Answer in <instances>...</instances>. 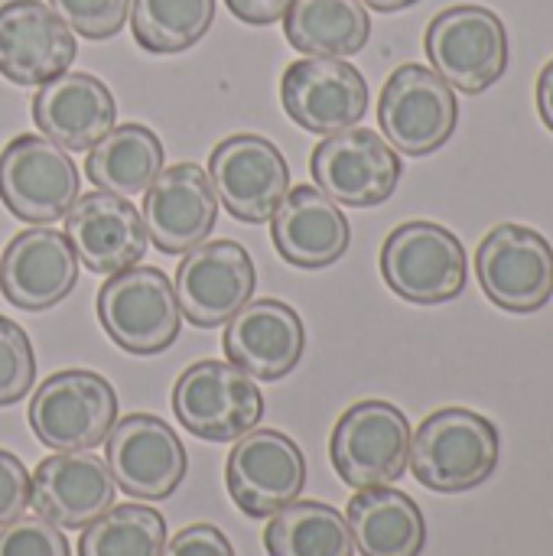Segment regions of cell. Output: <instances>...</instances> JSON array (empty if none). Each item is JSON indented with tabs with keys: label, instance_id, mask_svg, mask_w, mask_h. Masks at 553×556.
<instances>
[{
	"label": "cell",
	"instance_id": "7c38bea8",
	"mask_svg": "<svg viewBox=\"0 0 553 556\" xmlns=\"http://www.w3.org/2000/svg\"><path fill=\"white\" fill-rule=\"evenodd\" d=\"M225 482L248 518H271L297 502L306 485L303 450L280 430H251L228 453Z\"/></svg>",
	"mask_w": 553,
	"mask_h": 556
},
{
	"label": "cell",
	"instance_id": "d4e9b609",
	"mask_svg": "<svg viewBox=\"0 0 553 556\" xmlns=\"http://www.w3.org/2000/svg\"><path fill=\"white\" fill-rule=\"evenodd\" d=\"M345 525L362 556H420L427 544V521L417 502L391 485L359 489L345 508Z\"/></svg>",
	"mask_w": 553,
	"mask_h": 556
},
{
	"label": "cell",
	"instance_id": "277c9868",
	"mask_svg": "<svg viewBox=\"0 0 553 556\" xmlns=\"http://www.w3.org/2000/svg\"><path fill=\"white\" fill-rule=\"evenodd\" d=\"M98 319L108 339L130 355L166 352L183 326V309L160 267H127L98 290Z\"/></svg>",
	"mask_w": 553,
	"mask_h": 556
},
{
	"label": "cell",
	"instance_id": "9c48e42d",
	"mask_svg": "<svg viewBox=\"0 0 553 556\" xmlns=\"http://www.w3.org/2000/svg\"><path fill=\"white\" fill-rule=\"evenodd\" d=\"M378 124L398 153L427 156L456 134V91L427 65H398L381 88Z\"/></svg>",
	"mask_w": 553,
	"mask_h": 556
},
{
	"label": "cell",
	"instance_id": "d6986e66",
	"mask_svg": "<svg viewBox=\"0 0 553 556\" xmlns=\"http://www.w3.org/2000/svg\"><path fill=\"white\" fill-rule=\"evenodd\" d=\"M65 238L81 267L111 277L147 254V225L137 205L114 192H88L65 212Z\"/></svg>",
	"mask_w": 553,
	"mask_h": 556
},
{
	"label": "cell",
	"instance_id": "4fadbf2b",
	"mask_svg": "<svg viewBox=\"0 0 553 556\" xmlns=\"http://www.w3.org/2000/svg\"><path fill=\"white\" fill-rule=\"evenodd\" d=\"M486 296L508 313H538L553 293L551 241L525 225H499L476 254Z\"/></svg>",
	"mask_w": 553,
	"mask_h": 556
},
{
	"label": "cell",
	"instance_id": "ffe728a7",
	"mask_svg": "<svg viewBox=\"0 0 553 556\" xmlns=\"http://www.w3.org/2000/svg\"><path fill=\"white\" fill-rule=\"evenodd\" d=\"M117 485L95 453H55L42 459L29 479V505L55 528L81 531L114 508Z\"/></svg>",
	"mask_w": 553,
	"mask_h": 556
},
{
	"label": "cell",
	"instance_id": "8992f818",
	"mask_svg": "<svg viewBox=\"0 0 553 556\" xmlns=\"http://www.w3.org/2000/svg\"><path fill=\"white\" fill-rule=\"evenodd\" d=\"M173 410L192 437L209 443H231L261 424L264 394L254 378L231 362L205 358L176 378Z\"/></svg>",
	"mask_w": 553,
	"mask_h": 556
},
{
	"label": "cell",
	"instance_id": "e575fe53",
	"mask_svg": "<svg viewBox=\"0 0 553 556\" xmlns=\"http://www.w3.org/2000/svg\"><path fill=\"white\" fill-rule=\"evenodd\" d=\"M160 556H235V547L215 525H189L163 547Z\"/></svg>",
	"mask_w": 553,
	"mask_h": 556
},
{
	"label": "cell",
	"instance_id": "603a6c76",
	"mask_svg": "<svg viewBox=\"0 0 553 556\" xmlns=\"http://www.w3.org/2000/svg\"><path fill=\"white\" fill-rule=\"evenodd\" d=\"M271 241L277 254L300 270L332 267L352 241L349 218L316 186H293L271 215Z\"/></svg>",
	"mask_w": 553,
	"mask_h": 556
},
{
	"label": "cell",
	"instance_id": "f1b7e54d",
	"mask_svg": "<svg viewBox=\"0 0 553 556\" xmlns=\"http://www.w3.org/2000/svg\"><path fill=\"white\" fill-rule=\"evenodd\" d=\"M130 29L140 49L173 55L192 49L215 23V0H134Z\"/></svg>",
	"mask_w": 553,
	"mask_h": 556
},
{
	"label": "cell",
	"instance_id": "6da1fadb",
	"mask_svg": "<svg viewBox=\"0 0 553 556\" xmlns=\"http://www.w3.org/2000/svg\"><path fill=\"white\" fill-rule=\"evenodd\" d=\"M407 463L414 479L430 492H469L499 466V430L489 417L466 407L437 410L411 437Z\"/></svg>",
	"mask_w": 553,
	"mask_h": 556
},
{
	"label": "cell",
	"instance_id": "4dcf8cb0",
	"mask_svg": "<svg viewBox=\"0 0 553 556\" xmlns=\"http://www.w3.org/2000/svg\"><path fill=\"white\" fill-rule=\"evenodd\" d=\"M33 381H36V355L26 329L0 316V407L23 401Z\"/></svg>",
	"mask_w": 553,
	"mask_h": 556
},
{
	"label": "cell",
	"instance_id": "cb8c5ba5",
	"mask_svg": "<svg viewBox=\"0 0 553 556\" xmlns=\"http://www.w3.org/2000/svg\"><path fill=\"white\" fill-rule=\"evenodd\" d=\"M33 121L42 137L62 150H91L117 121V104L111 88L88 72H62L59 78L39 85L33 98Z\"/></svg>",
	"mask_w": 553,
	"mask_h": 556
},
{
	"label": "cell",
	"instance_id": "484cf974",
	"mask_svg": "<svg viewBox=\"0 0 553 556\" xmlns=\"http://www.w3.org/2000/svg\"><path fill=\"white\" fill-rule=\"evenodd\" d=\"M163 143L143 124H121L111 127L85 160V176L95 189L114 195H140L163 169Z\"/></svg>",
	"mask_w": 553,
	"mask_h": 556
},
{
	"label": "cell",
	"instance_id": "1f68e13d",
	"mask_svg": "<svg viewBox=\"0 0 553 556\" xmlns=\"http://www.w3.org/2000/svg\"><path fill=\"white\" fill-rule=\"evenodd\" d=\"M62 23L81 39H111L130 13V0H49Z\"/></svg>",
	"mask_w": 553,
	"mask_h": 556
},
{
	"label": "cell",
	"instance_id": "7a4b0ae2",
	"mask_svg": "<svg viewBox=\"0 0 553 556\" xmlns=\"http://www.w3.org/2000/svg\"><path fill=\"white\" fill-rule=\"evenodd\" d=\"M433 72L463 94L492 88L508 68V29L502 16L482 3H456L437 13L424 36Z\"/></svg>",
	"mask_w": 553,
	"mask_h": 556
},
{
	"label": "cell",
	"instance_id": "8d00e7d4",
	"mask_svg": "<svg viewBox=\"0 0 553 556\" xmlns=\"http://www.w3.org/2000/svg\"><path fill=\"white\" fill-rule=\"evenodd\" d=\"M538 111L548 130H553V59L541 68V78H538Z\"/></svg>",
	"mask_w": 553,
	"mask_h": 556
},
{
	"label": "cell",
	"instance_id": "d590c367",
	"mask_svg": "<svg viewBox=\"0 0 553 556\" xmlns=\"http://www.w3.org/2000/svg\"><path fill=\"white\" fill-rule=\"evenodd\" d=\"M225 3H228V10H231L241 23L267 26V23L284 20V13L290 10L293 0H225Z\"/></svg>",
	"mask_w": 553,
	"mask_h": 556
},
{
	"label": "cell",
	"instance_id": "5b68a950",
	"mask_svg": "<svg viewBox=\"0 0 553 556\" xmlns=\"http://www.w3.org/2000/svg\"><path fill=\"white\" fill-rule=\"evenodd\" d=\"M381 277L407 303H450L466 290L469 277L463 241L443 225L407 222L381 248Z\"/></svg>",
	"mask_w": 553,
	"mask_h": 556
},
{
	"label": "cell",
	"instance_id": "2e32d148",
	"mask_svg": "<svg viewBox=\"0 0 553 556\" xmlns=\"http://www.w3.org/2000/svg\"><path fill=\"white\" fill-rule=\"evenodd\" d=\"M257 274L251 254L231 241H202L186 251L176 267V300L183 316L199 329H215L228 323L241 306L251 303Z\"/></svg>",
	"mask_w": 553,
	"mask_h": 556
},
{
	"label": "cell",
	"instance_id": "e0dca14e",
	"mask_svg": "<svg viewBox=\"0 0 553 556\" xmlns=\"http://www.w3.org/2000/svg\"><path fill=\"white\" fill-rule=\"evenodd\" d=\"M147 238L163 254H186L212 238L218 222V195L209 173L199 163H176L143 192Z\"/></svg>",
	"mask_w": 553,
	"mask_h": 556
},
{
	"label": "cell",
	"instance_id": "30bf717a",
	"mask_svg": "<svg viewBox=\"0 0 553 556\" xmlns=\"http://www.w3.org/2000/svg\"><path fill=\"white\" fill-rule=\"evenodd\" d=\"M401 169L404 166L398 150L381 134L365 127L329 134L310 153L316 189L349 208H372L388 202L401 182Z\"/></svg>",
	"mask_w": 553,
	"mask_h": 556
},
{
	"label": "cell",
	"instance_id": "9a60e30c",
	"mask_svg": "<svg viewBox=\"0 0 553 556\" xmlns=\"http://www.w3.org/2000/svg\"><path fill=\"white\" fill-rule=\"evenodd\" d=\"M205 173L228 215L248 225L267 222L290 189V166L284 153L261 134L225 137L212 150Z\"/></svg>",
	"mask_w": 553,
	"mask_h": 556
},
{
	"label": "cell",
	"instance_id": "5bb4252c",
	"mask_svg": "<svg viewBox=\"0 0 553 556\" xmlns=\"http://www.w3.org/2000/svg\"><path fill=\"white\" fill-rule=\"evenodd\" d=\"M280 101L303 130L329 137L355 127L368 111V81L345 59L306 55L280 78Z\"/></svg>",
	"mask_w": 553,
	"mask_h": 556
},
{
	"label": "cell",
	"instance_id": "8fae6325",
	"mask_svg": "<svg viewBox=\"0 0 553 556\" xmlns=\"http://www.w3.org/2000/svg\"><path fill=\"white\" fill-rule=\"evenodd\" d=\"M104 446L114 485L137 502H163L186 479V446L179 433L153 414H130L117 420Z\"/></svg>",
	"mask_w": 553,
	"mask_h": 556
},
{
	"label": "cell",
	"instance_id": "74e56055",
	"mask_svg": "<svg viewBox=\"0 0 553 556\" xmlns=\"http://www.w3.org/2000/svg\"><path fill=\"white\" fill-rule=\"evenodd\" d=\"M359 3L368 7V10H378V13H398V10L414 7L417 0H359Z\"/></svg>",
	"mask_w": 553,
	"mask_h": 556
},
{
	"label": "cell",
	"instance_id": "ba28073f",
	"mask_svg": "<svg viewBox=\"0 0 553 556\" xmlns=\"http://www.w3.org/2000/svg\"><path fill=\"white\" fill-rule=\"evenodd\" d=\"M78 166L49 137L16 134L0 150V202L26 225L65 218L78 199Z\"/></svg>",
	"mask_w": 553,
	"mask_h": 556
},
{
	"label": "cell",
	"instance_id": "f546056e",
	"mask_svg": "<svg viewBox=\"0 0 553 556\" xmlns=\"http://www.w3.org/2000/svg\"><path fill=\"white\" fill-rule=\"evenodd\" d=\"M166 547V521L150 505H117L81 528L78 556H160Z\"/></svg>",
	"mask_w": 553,
	"mask_h": 556
},
{
	"label": "cell",
	"instance_id": "836d02e7",
	"mask_svg": "<svg viewBox=\"0 0 553 556\" xmlns=\"http://www.w3.org/2000/svg\"><path fill=\"white\" fill-rule=\"evenodd\" d=\"M29 508V472L26 466L0 450V528L16 521Z\"/></svg>",
	"mask_w": 553,
	"mask_h": 556
},
{
	"label": "cell",
	"instance_id": "52a82bcc",
	"mask_svg": "<svg viewBox=\"0 0 553 556\" xmlns=\"http://www.w3.org/2000/svg\"><path fill=\"white\" fill-rule=\"evenodd\" d=\"M411 424L404 410L388 401L352 404L329 440L332 469L352 489L394 485L407 472L411 459Z\"/></svg>",
	"mask_w": 553,
	"mask_h": 556
},
{
	"label": "cell",
	"instance_id": "83f0119b",
	"mask_svg": "<svg viewBox=\"0 0 553 556\" xmlns=\"http://www.w3.org/2000/svg\"><path fill=\"white\" fill-rule=\"evenodd\" d=\"M267 556H355L352 531L332 505L290 502L264 528Z\"/></svg>",
	"mask_w": 553,
	"mask_h": 556
},
{
	"label": "cell",
	"instance_id": "7402d4cb",
	"mask_svg": "<svg viewBox=\"0 0 553 556\" xmlns=\"http://www.w3.org/2000/svg\"><path fill=\"white\" fill-rule=\"evenodd\" d=\"M222 345L228 362L244 375L257 381H280L300 365L306 329L290 303L254 300L228 319Z\"/></svg>",
	"mask_w": 553,
	"mask_h": 556
},
{
	"label": "cell",
	"instance_id": "ac0fdd59",
	"mask_svg": "<svg viewBox=\"0 0 553 556\" xmlns=\"http://www.w3.org/2000/svg\"><path fill=\"white\" fill-rule=\"evenodd\" d=\"M78 42L62 16L42 0H7L0 7V75L13 85H46L68 72Z\"/></svg>",
	"mask_w": 553,
	"mask_h": 556
},
{
	"label": "cell",
	"instance_id": "3957f363",
	"mask_svg": "<svg viewBox=\"0 0 553 556\" xmlns=\"http://www.w3.org/2000/svg\"><path fill=\"white\" fill-rule=\"evenodd\" d=\"M26 420L46 450L85 453L104 443L117 424V394L104 375L65 368L39 384Z\"/></svg>",
	"mask_w": 553,
	"mask_h": 556
},
{
	"label": "cell",
	"instance_id": "d6a6232c",
	"mask_svg": "<svg viewBox=\"0 0 553 556\" xmlns=\"http://www.w3.org/2000/svg\"><path fill=\"white\" fill-rule=\"evenodd\" d=\"M0 556H72L65 534L46 518H16L0 528Z\"/></svg>",
	"mask_w": 553,
	"mask_h": 556
},
{
	"label": "cell",
	"instance_id": "4316f807",
	"mask_svg": "<svg viewBox=\"0 0 553 556\" xmlns=\"http://www.w3.org/2000/svg\"><path fill=\"white\" fill-rule=\"evenodd\" d=\"M284 36L303 55L345 59L365 49L372 16L359 0H293L284 13Z\"/></svg>",
	"mask_w": 553,
	"mask_h": 556
},
{
	"label": "cell",
	"instance_id": "44dd1931",
	"mask_svg": "<svg viewBox=\"0 0 553 556\" xmlns=\"http://www.w3.org/2000/svg\"><path fill=\"white\" fill-rule=\"evenodd\" d=\"M78 283V257L65 235L39 225L13 235L0 261V293L26 313L62 303Z\"/></svg>",
	"mask_w": 553,
	"mask_h": 556
}]
</instances>
